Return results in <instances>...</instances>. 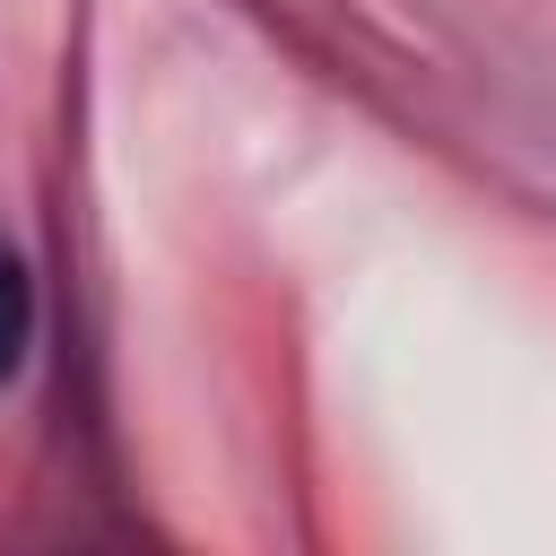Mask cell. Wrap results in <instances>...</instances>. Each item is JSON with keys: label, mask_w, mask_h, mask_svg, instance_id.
I'll return each instance as SVG.
<instances>
[{"label": "cell", "mask_w": 556, "mask_h": 556, "mask_svg": "<svg viewBox=\"0 0 556 556\" xmlns=\"http://www.w3.org/2000/svg\"><path fill=\"white\" fill-rule=\"evenodd\" d=\"M26 339H35V287H26V261L0 243V382L17 374Z\"/></svg>", "instance_id": "1"}]
</instances>
